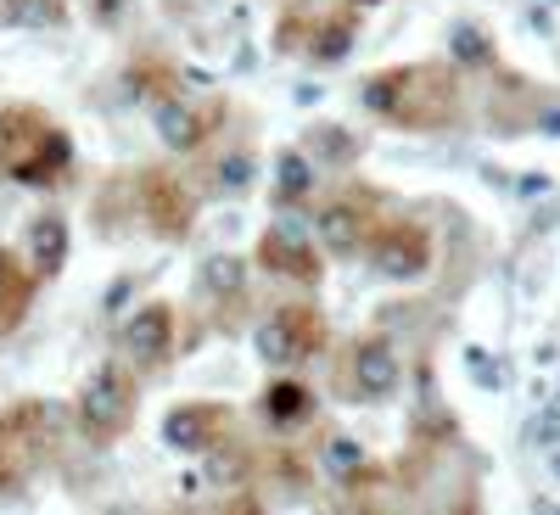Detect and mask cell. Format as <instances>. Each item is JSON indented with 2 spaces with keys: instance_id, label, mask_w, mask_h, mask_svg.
<instances>
[{
  "instance_id": "6da1fadb",
  "label": "cell",
  "mask_w": 560,
  "mask_h": 515,
  "mask_svg": "<svg viewBox=\"0 0 560 515\" xmlns=\"http://www.w3.org/2000/svg\"><path fill=\"white\" fill-rule=\"evenodd\" d=\"M364 107L398 129H448L459 118V79L443 62H398L364 79Z\"/></svg>"
},
{
  "instance_id": "7a4b0ae2",
  "label": "cell",
  "mask_w": 560,
  "mask_h": 515,
  "mask_svg": "<svg viewBox=\"0 0 560 515\" xmlns=\"http://www.w3.org/2000/svg\"><path fill=\"white\" fill-rule=\"evenodd\" d=\"M135 403H140L135 376H129L124 364H102L96 376L84 382V393H79V432L96 443V448L118 443L135 426Z\"/></svg>"
},
{
  "instance_id": "3957f363",
  "label": "cell",
  "mask_w": 560,
  "mask_h": 515,
  "mask_svg": "<svg viewBox=\"0 0 560 515\" xmlns=\"http://www.w3.org/2000/svg\"><path fill=\"white\" fill-rule=\"evenodd\" d=\"M364 258L382 280H420L438 258V242L420 219H382L364 242Z\"/></svg>"
},
{
  "instance_id": "277c9868",
  "label": "cell",
  "mask_w": 560,
  "mask_h": 515,
  "mask_svg": "<svg viewBox=\"0 0 560 515\" xmlns=\"http://www.w3.org/2000/svg\"><path fill=\"white\" fill-rule=\"evenodd\" d=\"M325 314L314 303H287V308H275L264 325H258V353L269 364H303L325 348Z\"/></svg>"
},
{
  "instance_id": "5b68a950",
  "label": "cell",
  "mask_w": 560,
  "mask_h": 515,
  "mask_svg": "<svg viewBox=\"0 0 560 515\" xmlns=\"http://www.w3.org/2000/svg\"><path fill=\"white\" fill-rule=\"evenodd\" d=\"M135 197H140V219H147L163 242H185L197 224V197L185 191V179L168 168H147L135 179Z\"/></svg>"
},
{
  "instance_id": "8992f818",
  "label": "cell",
  "mask_w": 560,
  "mask_h": 515,
  "mask_svg": "<svg viewBox=\"0 0 560 515\" xmlns=\"http://www.w3.org/2000/svg\"><path fill=\"white\" fill-rule=\"evenodd\" d=\"M376 224H382L376 219V197L337 191L331 202L319 208V242H325V253L348 258V253H364V242H370V230H376Z\"/></svg>"
},
{
  "instance_id": "52a82bcc",
  "label": "cell",
  "mask_w": 560,
  "mask_h": 515,
  "mask_svg": "<svg viewBox=\"0 0 560 515\" xmlns=\"http://www.w3.org/2000/svg\"><path fill=\"white\" fill-rule=\"evenodd\" d=\"M398 376H404V364H398V353L382 337H359L353 353H348V364H342V382L359 398H387L398 387Z\"/></svg>"
},
{
  "instance_id": "ba28073f",
  "label": "cell",
  "mask_w": 560,
  "mask_h": 515,
  "mask_svg": "<svg viewBox=\"0 0 560 515\" xmlns=\"http://www.w3.org/2000/svg\"><path fill=\"white\" fill-rule=\"evenodd\" d=\"M124 353H129L140 370H163L168 353H174V308H168V303L135 308L129 325H124Z\"/></svg>"
},
{
  "instance_id": "9c48e42d",
  "label": "cell",
  "mask_w": 560,
  "mask_h": 515,
  "mask_svg": "<svg viewBox=\"0 0 560 515\" xmlns=\"http://www.w3.org/2000/svg\"><path fill=\"white\" fill-rule=\"evenodd\" d=\"M224 432H230V409L224 403H179L168 420H163V437L185 454H213L224 448Z\"/></svg>"
},
{
  "instance_id": "30bf717a",
  "label": "cell",
  "mask_w": 560,
  "mask_h": 515,
  "mask_svg": "<svg viewBox=\"0 0 560 515\" xmlns=\"http://www.w3.org/2000/svg\"><path fill=\"white\" fill-rule=\"evenodd\" d=\"M258 264L269 269V274H287V280H298V286H314V280L325 274V264H319V253L303 242V236H292V230H264V242H258Z\"/></svg>"
},
{
  "instance_id": "8fae6325",
  "label": "cell",
  "mask_w": 560,
  "mask_h": 515,
  "mask_svg": "<svg viewBox=\"0 0 560 515\" xmlns=\"http://www.w3.org/2000/svg\"><path fill=\"white\" fill-rule=\"evenodd\" d=\"M45 129H51V118H45L39 107H28V102H12V107H0V174H12L39 140H45Z\"/></svg>"
},
{
  "instance_id": "7c38bea8",
  "label": "cell",
  "mask_w": 560,
  "mask_h": 515,
  "mask_svg": "<svg viewBox=\"0 0 560 515\" xmlns=\"http://www.w3.org/2000/svg\"><path fill=\"white\" fill-rule=\"evenodd\" d=\"M68 163H73V140L51 124V129H45V140H39V147L12 168V179L18 185H57L62 174H68Z\"/></svg>"
},
{
  "instance_id": "4fadbf2b",
  "label": "cell",
  "mask_w": 560,
  "mask_h": 515,
  "mask_svg": "<svg viewBox=\"0 0 560 515\" xmlns=\"http://www.w3.org/2000/svg\"><path fill=\"white\" fill-rule=\"evenodd\" d=\"M34 280H39V274L23 269L18 253L0 247V337L23 325V314H28V303H34Z\"/></svg>"
},
{
  "instance_id": "5bb4252c",
  "label": "cell",
  "mask_w": 560,
  "mask_h": 515,
  "mask_svg": "<svg viewBox=\"0 0 560 515\" xmlns=\"http://www.w3.org/2000/svg\"><path fill=\"white\" fill-rule=\"evenodd\" d=\"M224 118V107L219 102H208L202 113H191V107H179V102H163V113H158V124H163V140L174 152H191V147H202V140L213 134V124Z\"/></svg>"
},
{
  "instance_id": "9a60e30c",
  "label": "cell",
  "mask_w": 560,
  "mask_h": 515,
  "mask_svg": "<svg viewBox=\"0 0 560 515\" xmlns=\"http://www.w3.org/2000/svg\"><path fill=\"white\" fill-rule=\"evenodd\" d=\"M45 432H51V414H45L39 398H23L0 414V443H7V454H34L45 443Z\"/></svg>"
},
{
  "instance_id": "2e32d148",
  "label": "cell",
  "mask_w": 560,
  "mask_h": 515,
  "mask_svg": "<svg viewBox=\"0 0 560 515\" xmlns=\"http://www.w3.org/2000/svg\"><path fill=\"white\" fill-rule=\"evenodd\" d=\"M28 253H34V274L39 280L62 274V264H68V219L62 213H39L28 224Z\"/></svg>"
},
{
  "instance_id": "e0dca14e",
  "label": "cell",
  "mask_w": 560,
  "mask_h": 515,
  "mask_svg": "<svg viewBox=\"0 0 560 515\" xmlns=\"http://www.w3.org/2000/svg\"><path fill=\"white\" fill-rule=\"evenodd\" d=\"M258 409H264L269 426L292 432V426H303V420H314V393L303 382H269L264 398H258Z\"/></svg>"
},
{
  "instance_id": "ac0fdd59",
  "label": "cell",
  "mask_w": 560,
  "mask_h": 515,
  "mask_svg": "<svg viewBox=\"0 0 560 515\" xmlns=\"http://www.w3.org/2000/svg\"><path fill=\"white\" fill-rule=\"evenodd\" d=\"M348 45H353V12H331V17H319V23H314V39H308V51H314V57L337 62Z\"/></svg>"
},
{
  "instance_id": "d6986e66",
  "label": "cell",
  "mask_w": 560,
  "mask_h": 515,
  "mask_svg": "<svg viewBox=\"0 0 560 515\" xmlns=\"http://www.w3.org/2000/svg\"><path fill=\"white\" fill-rule=\"evenodd\" d=\"M0 17H7V23H28V28H57L68 17V7H62V0H7Z\"/></svg>"
},
{
  "instance_id": "ffe728a7",
  "label": "cell",
  "mask_w": 560,
  "mask_h": 515,
  "mask_svg": "<svg viewBox=\"0 0 560 515\" xmlns=\"http://www.w3.org/2000/svg\"><path fill=\"white\" fill-rule=\"evenodd\" d=\"M135 84H147V96H158V102H174V96H179V79H174V68H163L158 57L135 68Z\"/></svg>"
},
{
  "instance_id": "44dd1931",
  "label": "cell",
  "mask_w": 560,
  "mask_h": 515,
  "mask_svg": "<svg viewBox=\"0 0 560 515\" xmlns=\"http://www.w3.org/2000/svg\"><path fill=\"white\" fill-rule=\"evenodd\" d=\"M303 191H308V163L292 152V157H287V179L275 185V202H298Z\"/></svg>"
},
{
  "instance_id": "7402d4cb",
  "label": "cell",
  "mask_w": 560,
  "mask_h": 515,
  "mask_svg": "<svg viewBox=\"0 0 560 515\" xmlns=\"http://www.w3.org/2000/svg\"><path fill=\"white\" fill-rule=\"evenodd\" d=\"M208 286L213 292H242V264L236 258H213L208 264Z\"/></svg>"
},
{
  "instance_id": "603a6c76",
  "label": "cell",
  "mask_w": 560,
  "mask_h": 515,
  "mask_svg": "<svg viewBox=\"0 0 560 515\" xmlns=\"http://www.w3.org/2000/svg\"><path fill=\"white\" fill-rule=\"evenodd\" d=\"M23 488V471L12 465V454H7V443H0V493H18Z\"/></svg>"
},
{
  "instance_id": "cb8c5ba5",
  "label": "cell",
  "mask_w": 560,
  "mask_h": 515,
  "mask_svg": "<svg viewBox=\"0 0 560 515\" xmlns=\"http://www.w3.org/2000/svg\"><path fill=\"white\" fill-rule=\"evenodd\" d=\"M124 12H129V0H96V23H124Z\"/></svg>"
},
{
  "instance_id": "d4e9b609",
  "label": "cell",
  "mask_w": 560,
  "mask_h": 515,
  "mask_svg": "<svg viewBox=\"0 0 560 515\" xmlns=\"http://www.w3.org/2000/svg\"><path fill=\"white\" fill-rule=\"evenodd\" d=\"M348 7H376V0H348Z\"/></svg>"
}]
</instances>
